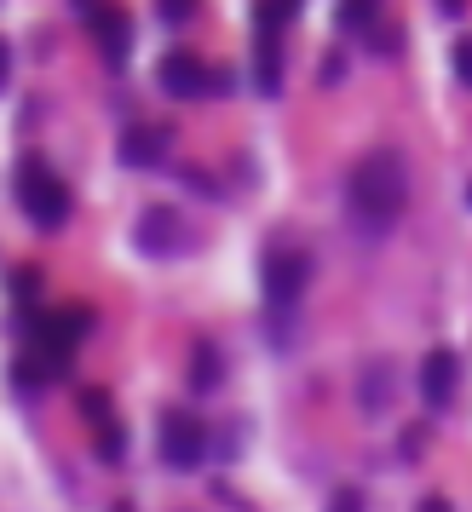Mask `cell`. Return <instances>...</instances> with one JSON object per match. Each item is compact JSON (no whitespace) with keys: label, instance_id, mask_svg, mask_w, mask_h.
Returning <instances> with one entry per match:
<instances>
[{"label":"cell","instance_id":"obj_1","mask_svg":"<svg viewBox=\"0 0 472 512\" xmlns=\"http://www.w3.org/2000/svg\"><path fill=\"white\" fill-rule=\"evenodd\" d=\"M346 208H352L357 231L386 236L409 208V167L398 150H369L346 179Z\"/></svg>","mask_w":472,"mask_h":512},{"label":"cell","instance_id":"obj_2","mask_svg":"<svg viewBox=\"0 0 472 512\" xmlns=\"http://www.w3.org/2000/svg\"><path fill=\"white\" fill-rule=\"evenodd\" d=\"M18 202H24V213L41 231H58L70 219V190L41 156H24V167H18Z\"/></svg>","mask_w":472,"mask_h":512},{"label":"cell","instance_id":"obj_3","mask_svg":"<svg viewBox=\"0 0 472 512\" xmlns=\"http://www.w3.org/2000/svg\"><path fill=\"white\" fill-rule=\"evenodd\" d=\"M260 282H265V311H271V323L283 334V317H294V305H300V294L311 282V259L300 248H271Z\"/></svg>","mask_w":472,"mask_h":512},{"label":"cell","instance_id":"obj_4","mask_svg":"<svg viewBox=\"0 0 472 512\" xmlns=\"http://www.w3.org/2000/svg\"><path fill=\"white\" fill-rule=\"evenodd\" d=\"M162 455H167V466L196 472V466L208 461V426L190 415V409H167L162 415Z\"/></svg>","mask_w":472,"mask_h":512},{"label":"cell","instance_id":"obj_5","mask_svg":"<svg viewBox=\"0 0 472 512\" xmlns=\"http://www.w3.org/2000/svg\"><path fill=\"white\" fill-rule=\"evenodd\" d=\"M167 150H173V127H162V121H139V127H127L116 144V156L121 167H162L167 162Z\"/></svg>","mask_w":472,"mask_h":512},{"label":"cell","instance_id":"obj_6","mask_svg":"<svg viewBox=\"0 0 472 512\" xmlns=\"http://www.w3.org/2000/svg\"><path fill=\"white\" fill-rule=\"evenodd\" d=\"M156 81H162L167 98H202L208 93V64L196 52H167L156 64Z\"/></svg>","mask_w":472,"mask_h":512},{"label":"cell","instance_id":"obj_7","mask_svg":"<svg viewBox=\"0 0 472 512\" xmlns=\"http://www.w3.org/2000/svg\"><path fill=\"white\" fill-rule=\"evenodd\" d=\"M455 374H461V357L449 346L438 351H426V369H421V397H426V409L438 415V409H449V397H455Z\"/></svg>","mask_w":472,"mask_h":512},{"label":"cell","instance_id":"obj_8","mask_svg":"<svg viewBox=\"0 0 472 512\" xmlns=\"http://www.w3.org/2000/svg\"><path fill=\"white\" fill-rule=\"evenodd\" d=\"M133 242H139L144 254H179V248H185V219H179L173 208H150L139 219Z\"/></svg>","mask_w":472,"mask_h":512},{"label":"cell","instance_id":"obj_9","mask_svg":"<svg viewBox=\"0 0 472 512\" xmlns=\"http://www.w3.org/2000/svg\"><path fill=\"white\" fill-rule=\"evenodd\" d=\"M98 29V52L110 58V64H127V47H133V35H127V18L121 12H87Z\"/></svg>","mask_w":472,"mask_h":512},{"label":"cell","instance_id":"obj_10","mask_svg":"<svg viewBox=\"0 0 472 512\" xmlns=\"http://www.w3.org/2000/svg\"><path fill=\"white\" fill-rule=\"evenodd\" d=\"M190 386H196V392H213V386H219V357H213V346H196V363H190Z\"/></svg>","mask_w":472,"mask_h":512},{"label":"cell","instance_id":"obj_11","mask_svg":"<svg viewBox=\"0 0 472 512\" xmlns=\"http://www.w3.org/2000/svg\"><path fill=\"white\" fill-rule=\"evenodd\" d=\"M329 512H363V489H352V484H340L329 495Z\"/></svg>","mask_w":472,"mask_h":512},{"label":"cell","instance_id":"obj_12","mask_svg":"<svg viewBox=\"0 0 472 512\" xmlns=\"http://www.w3.org/2000/svg\"><path fill=\"white\" fill-rule=\"evenodd\" d=\"M455 75H461V87H472V41H455Z\"/></svg>","mask_w":472,"mask_h":512},{"label":"cell","instance_id":"obj_13","mask_svg":"<svg viewBox=\"0 0 472 512\" xmlns=\"http://www.w3.org/2000/svg\"><path fill=\"white\" fill-rule=\"evenodd\" d=\"M340 75H346V58H323V87H340Z\"/></svg>","mask_w":472,"mask_h":512},{"label":"cell","instance_id":"obj_14","mask_svg":"<svg viewBox=\"0 0 472 512\" xmlns=\"http://www.w3.org/2000/svg\"><path fill=\"white\" fill-rule=\"evenodd\" d=\"M81 403H87V415H110V397H104V392H87V397H81Z\"/></svg>","mask_w":472,"mask_h":512},{"label":"cell","instance_id":"obj_15","mask_svg":"<svg viewBox=\"0 0 472 512\" xmlns=\"http://www.w3.org/2000/svg\"><path fill=\"white\" fill-rule=\"evenodd\" d=\"M6 81H12V47L0 41V93H6Z\"/></svg>","mask_w":472,"mask_h":512},{"label":"cell","instance_id":"obj_16","mask_svg":"<svg viewBox=\"0 0 472 512\" xmlns=\"http://www.w3.org/2000/svg\"><path fill=\"white\" fill-rule=\"evenodd\" d=\"M415 512H455V507H449L444 495H426V501H421V507H415Z\"/></svg>","mask_w":472,"mask_h":512},{"label":"cell","instance_id":"obj_17","mask_svg":"<svg viewBox=\"0 0 472 512\" xmlns=\"http://www.w3.org/2000/svg\"><path fill=\"white\" fill-rule=\"evenodd\" d=\"M110 512H133V501H116V507H110Z\"/></svg>","mask_w":472,"mask_h":512},{"label":"cell","instance_id":"obj_18","mask_svg":"<svg viewBox=\"0 0 472 512\" xmlns=\"http://www.w3.org/2000/svg\"><path fill=\"white\" fill-rule=\"evenodd\" d=\"M467 202H472V190H467Z\"/></svg>","mask_w":472,"mask_h":512}]
</instances>
